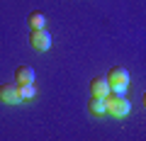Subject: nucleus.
<instances>
[{"instance_id":"f257e3e1","label":"nucleus","mask_w":146,"mask_h":141,"mask_svg":"<svg viewBox=\"0 0 146 141\" xmlns=\"http://www.w3.org/2000/svg\"><path fill=\"white\" fill-rule=\"evenodd\" d=\"M107 85H110V93L112 95H124L127 93V85H129V71L127 68H112L107 73Z\"/></svg>"},{"instance_id":"f03ea898","label":"nucleus","mask_w":146,"mask_h":141,"mask_svg":"<svg viewBox=\"0 0 146 141\" xmlns=\"http://www.w3.org/2000/svg\"><path fill=\"white\" fill-rule=\"evenodd\" d=\"M105 107H107V115L117 117V119H122V117H127L131 112L129 100H127L124 95H112V93L105 97Z\"/></svg>"},{"instance_id":"7ed1b4c3","label":"nucleus","mask_w":146,"mask_h":141,"mask_svg":"<svg viewBox=\"0 0 146 141\" xmlns=\"http://www.w3.org/2000/svg\"><path fill=\"white\" fill-rule=\"evenodd\" d=\"M29 44L36 51H49V46H51V34H49L46 29H32Z\"/></svg>"},{"instance_id":"20e7f679","label":"nucleus","mask_w":146,"mask_h":141,"mask_svg":"<svg viewBox=\"0 0 146 141\" xmlns=\"http://www.w3.org/2000/svg\"><path fill=\"white\" fill-rule=\"evenodd\" d=\"M0 102H5V105H17L20 102V93H17V85H0Z\"/></svg>"},{"instance_id":"39448f33","label":"nucleus","mask_w":146,"mask_h":141,"mask_svg":"<svg viewBox=\"0 0 146 141\" xmlns=\"http://www.w3.org/2000/svg\"><path fill=\"white\" fill-rule=\"evenodd\" d=\"M15 78H17V85H29L34 83V68L32 66H20L15 71Z\"/></svg>"},{"instance_id":"423d86ee","label":"nucleus","mask_w":146,"mask_h":141,"mask_svg":"<svg viewBox=\"0 0 146 141\" xmlns=\"http://www.w3.org/2000/svg\"><path fill=\"white\" fill-rule=\"evenodd\" d=\"M88 110H90V115L93 117H102V115H107V107H105V97H90V102H88Z\"/></svg>"},{"instance_id":"0eeeda50","label":"nucleus","mask_w":146,"mask_h":141,"mask_svg":"<svg viewBox=\"0 0 146 141\" xmlns=\"http://www.w3.org/2000/svg\"><path fill=\"white\" fill-rule=\"evenodd\" d=\"M90 90H93L95 97H107V95H110V85H107V80H105V78H93Z\"/></svg>"},{"instance_id":"6e6552de","label":"nucleus","mask_w":146,"mask_h":141,"mask_svg":"<svg viewBox=\"0 0 146 141\" xmlns=\"http://www.w3.org/2000/svg\"><path fill=\"white\" fill-rule=\"evenodd\" d=\"M27 22H29L32 29H46V17H44L42 12H32Z\"/></svg>"},{"instance_id":"1a4fd4ad","label":"nucleus","mask_w":146,"mask_h":141,"mask_svg":"<svg viewBox=\"0 0 146 141\" xmlns=\"http://www.w3.org/2000/svg\"><path fill=\"white\" fill-rule=\"evenodd\" d=\"M17 93H20V100H32L36 95V90H34V85H17Z\"/></svg>"}]
</instances>
